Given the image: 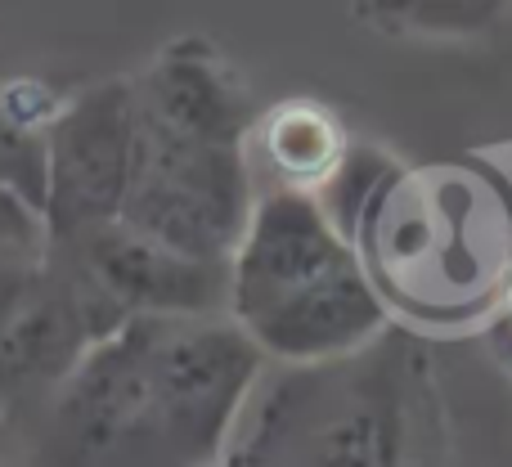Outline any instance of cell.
Masks as SVG:
<instances>
[{
  "label": "cell",
  "mask_w": 512,
  "mask_h": 467,
  "mask_svg": "<svg viewBox=\"0 0 512 467\" xmlns=\"http://www.w3.org/2000/svg\"><path fill=\"white\" fill-rule=\"evenodd\" d=\"M387 297L310 189L256 198L230 256V315L265 355L324 364L387 333Z\"/></svg>",
  "instance_id": "cell-1"
},
{
  "label": "cell",
  "mask_w": 512,
  "mask_h": 467,
  "mask_svg": "<svg viewBox=\"0 0 512 467\" xmlns=\"http://www.w3.org/2000/svg\"><path fill=\"white\" fill-rule=\"evenodd\" d=\"M144 369V459H216L248 414L265 351L239 319L135 315Z\"/></svg>",
  "instance_id": "cell-2"
},
{
  "label": "cell",
  "mask_w": 512,
  "mask_h": 467,
  "mask_svg": "<svg viewBox=\"0 0 512 467\" xmlns=\"http://www.w3.org/2000/svg\"><path fill=\"white\" fill-rule=\"evenodd\" d=\"M252 171L243 144L194 140L135 113V171L122 221L198 261H225L252 216Z\"/></svg>",
  "instance_id": "cell-3"
},
{
  "label": "cell",
  "mask_w": 512,
  "mask_h": 467,
  "mask_svg": "<svg viewBox=\"0 0 512 467\" xmlns=\"http://www.w3.org/2000/svg\"><path fill=\"white\" fill-rule=\"evenodd\" d=\"M72 247H77L81 270L72 292L95 337L131 315H216V306L230 310V265L176 252L122 216L72 238Z\"/></svg>",
  "instance_id": "cell-4"
},
{
  "label": "cell",
  "mask_w": 512,
  "mask_h": 467,
  "mask_svg": "<svg viewBox=\"0 0 512 467\" xmlns=\"http://www.w3.org/2000/svg\"><path fill=\"white\" fill-rule=\"evenodd\" d=\"M135 171V86L104 81L59 104L45 126V198L54 238H81L117 221Z\"/></svg>",
  "instance_id": "cell-5"
},
{
  "label": "cell",
  "mask_w": 512,
  "mask_h": 467,
  "mask_svg": "<svg viewBox=\"0 0 512 467\" xmlns=\"http://www.w3.org/2000/svg\"><path fill=\"white\" fill-rule=\"evenodd\" d=\"M131 86L140 122L162 126V131L221 144H243L252 131L248 90L234 77L230 63L207 45H167L153 59V68Z\"/></svg>",
  "instance_id": "cell-6"
},
{
  "label": "cell",
  "mask_w": 512,
  "mask_h": 467,
  "mask_svg": "<svg viewBox=\"0 0 512 467\" xmlns=\"http://www.w3.org/2000/svg\"><path fill=\"white\" fill-rule=\"evenodd\" d=\"M90 337L95 333L72 283L68 288L32 283V292L0 324V396H14L32 382H63Z\"/></svg>",
  "instance_id": "cell-7"
},
{
  "label": "cell",
  "mask_w": 512,
  "mask_h": 467,
  "mask_svg": "<svg viewBox=\"0 0 512 467\" xmlns=\"http://www.w3.org/2000/svg\"><path fill=\"white\" fill-rule=\"evenodd\" d=\"M256 144H261V158L270 162V171L283 185L310 189V194L333 176L346 153L337 117L328 108L310 104V99H288L274 113H265L256 126Z\"/></svg>",
  "instance_id": "cell-8"
},
{
  "label": "cell",
  "mask_w": 512,
  "mask_h": 467,
  "mask_svg": "<svg viewBox=\"0 0 512 467\" xmlns=\"http://www.w3.org/2000/svg\"><path fill=\"white\" fill-rule=\"evenodd\" d=\"M508 5L512 0H355V14L396 36H481Z\"/></svg>",
  "instance_id": "cell-9"
}]
</instances>
